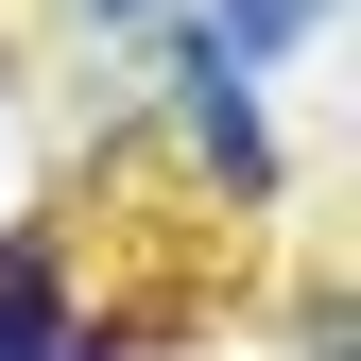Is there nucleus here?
I'll list each match as a JSON object with an SVG mask.
<instances>
[{"mask_svg":"<svg viewBox=\"0 0 361 361\" xmlns=\"http://www.w3.org/2000/svg\"><path fill=\"white\" fill-rule=\"evenodd\" d=\"M310 18H327V0H207V52H224V69H276Z\"/></svg>","mask_w":361,"mask_h":361,"instance_id":"f03ea898","label":"nucleus"},{"mask_svg":"<svg viewBox=\"0 0 361 361\" xmlns=\"http://www.w3.org/2000/svg\"><path fill=\"white\" fill-rule=\"evenodd\" d=\"M172 104H190V138H207V172L224 190H276V121H258V69H224L207 35L172 52Z\"/></svg>","mask_w":361,"mask_h":361,"instance_id":"f257e3e1","label":"nucleus"},{"mask_svg":"<svg viewBox=\"0 0 361 361\" xmlns=\"http://www.w3.org/2000/svg\"><path fill=\"white\" fill-rule=\"evenodd\" d=\"M86 18H155V0H86Z\"/></svg>","mask_w":361,"mask_h":361,"instance_id":"7ed1b4c3","label":"nucleus"}]
</instances>
